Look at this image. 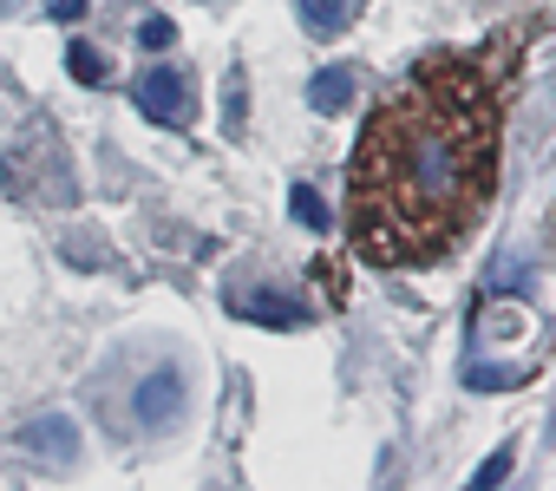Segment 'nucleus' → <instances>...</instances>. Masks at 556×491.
Here are the masks:
<instances>
[{
  "mask_svg": "<svg viewBox=\"0 0 556 491\" xmlns=\"http://www.w3.org/2000/svg\"><path fill=\"white\" fill-rule=\"evenodd\" d=\"M497 184V99L471 60H426L348 164V236L367 263H432L484 216Z\"/></svg>",
  "mask_w": 556,
  "mask_h": 491,
  "instance_id": "nucleus-1",
  "label": "nucleus"
},
{
  "mask_svg": "<svg viewBox=\"0 0 556 491\" xmlns=\"http://www.w3.org/2000/svg\"><path fill=\"white\" fill-rule=\"evenodd\" d=\"M131 99H138V112H144L151 125H184V118H190V86H184V73H170V66H151Z\"/></svg>",
  "mask_w": 556,
  "mask_h": 491,
  "instance_id": "nucleus-2",
  "label": "nucleus"
},
{
  "mask_svg": "<svg viewBox=\"0 0 556 491\" xmlns=\"http://www.w3.org/2000/svg\"><path fill=\"white\" fill-rule=\"evenodd\" d=\"M138 426H170L177 413H184V374L177 367H157V374H144V387H138Z\"/></svg>",
  "mask_w": 556,
  "mask_h": 491,
  "instance_id": "nucleus-3",
  "label": "nucleus"
},
{
  "mask_svg": "<svg viewBox=\"0 0 556 491\" xmlns=\"http://www.w3.org/2000/svg\"><path fill=\"white\" fill-rule=\"evenodd\" d=\"M308 105L328 112V118L348 112V105H354V66H321V73L308 79Z\"/></svg>",
  "mask_w": 556,
  "mask_h": 491,
  "instance_id": "nucleus-4",
  "label": "nucleus"
},
{
  "mask_svg": "<svg viewBox=\"0 0 556 491\" xmlns=\"http://www.w3.org/2000/svg\"><path fill=\"white\" fill-rule=\"evenodd\" d=\"M229 309L249 315V322H268V328H295V322L308 315V309L289 302V295H229Z\"/></svg>",
  "mask_w": 556,
  "mask_h": 491,
  "instance_id": "nucleus-5",
  "label": "nucleus"
},
{
  "mask_svg": "<svg viewBox=\"0 0 556 491\" xmlns=\"http://www.w3.org/2000/svg\"><path fill=\"white\" fill-rule=\"evenodd\" d=\"M302 21H308V34L334 40V34L348 27V0H302Z\"/></svg>",
  "mask_w": 556,
  "mask_h": 491,
  "instance_id": "nucleus-6",
  "label": "nucleus"
},
{
  "mask_svg": "<svg viewBox=\"0 0 556 491\" xmlns=\"http://www.w3.org/2000/svg\"><path fill=\"white\" fill-rule=\"evenodd\" d=\"M66 66H73V79H79V86H105V60H99L86 40H73V47H66Z\"/></svg>",
  "mask_w": 556,
  "mask_h": 491,
  "instance_id": "nucleus-7",
  "label": "nucleus"
},
{
  "mask_svg": "<svg viewBox=\"0 0 556 491\" xmlns=\"http://www.w3.org/2000/svg\"><path fill=\"white\" fill-rule=\"evenodd\" d=\"M289 210H295V223H308V229H328V203H321L308 184H295V190H289Z\"/></svg>",
  "mask_w": 556,
  "mask_h": 491,
  "instance_id": "nucleus-8",
  "label": "nucleus"
},
{
  "mask_svg": "<svg viewBox=\"0 0 556 491\" xmlns=\"http://www.w3.org/2000/svg\"><path fill=\"white\" fill-rule=\"evenodd\" d=\"M47 439H53L60 458H73V426H66V419H40V426H27V445H34V452H40Z\"/></svg>",
  "mask_w": 556,
  "mask_h": 491,
  "instance_id": "nucleus-9",
  "label": "nucleus"
},
{
  "mask_svg": "<svg viewBox=\"0 0 556 491\" xmlns=\"http://www.w3.org/2000/svg\"><path fill=\"white\" fill-rule=\"evenodd\" d=\"M170 40H177V27H170L164 14H151V21H138V47H144V53H164Z\"/></svg>",
  "mask_w": 556,
  "mask_h": 491,
  "instance_id": "nucleus-10",
  "label": "nucleus"
},
{
  "mask_svg": "<svg viewBox=\"0 0 556 491\" xmlns=\"http://www.w3.org/2000/svg\"><path fill=\"white\" fill-rule=\"evenodd\" d=\"M504 471H510V452H491V458L478 465V478H471V484H478V491H491V484H504Z\"/></svg>",
  "mask_w": 556,
  "mask_h": 491,
  "instance_id": "nucleus-11",
  "label": "nucleus"
},
{
  "mask_svg": "<svg viewBox=\"0 0 556 491\" xmlns=\"http://www.w3.org/2000/svg\"><path fill=\"white\" fill-rule=\"evenodd\" d=\"M223 112H229V131H242V73H229V86H223Z\"/></svg>",
  "mask_w": 556,
  "mask_h": 491,
  "instance_id": "nucleus-12",
  "label": "nucleus"
},
{
  "mask_svg": "<svg viewBox=\"0 0 556 491\" xmlns=\"http://www.w3.org/2000/svg\"><path fill=\"white\" fill-rule=\"evenodd\" d=\"M465 387H478V393H497V387H510V374H497V367H471V374H465Z\"/></svg>",
  "mask_w": 556,
  "mask_h": 491,
  "instance_id": "nucleus-13",
  "label": "nucleus"
},
{
  "mask_svg": "<svg viewBox=\"0 0 556 491\" xmlns=\"http://www.w3.org/2000/svg\"><path fill=\"white\" fill-rule=\"evenodd\" d=\"M47 14H53V21H79V14H86V0H53Z\"/></svg>",
  "mask_w": 556,
  "mask_h": 491,
  "instance_id": "nucleus-14",
  "label": "nucleus"
}]
</instances>
